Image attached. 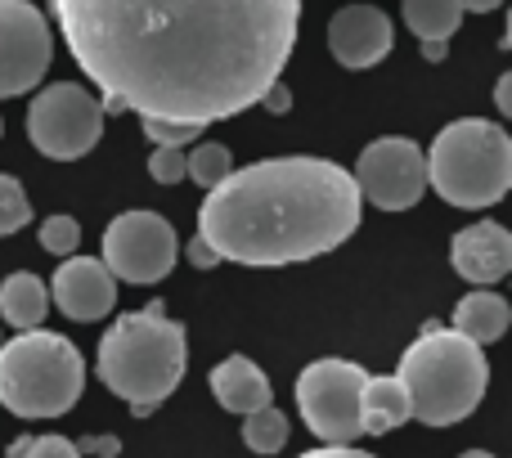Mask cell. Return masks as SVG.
<instances>
[{
	"label": "cell",
	"instance_id": "obj_30",
	"mask_svg": "<svg viewBox=\"0 0 512 458\" xmlns=\"http://www.w3.org/2000/svg\"><path fill=\"white\" fill-rule=\"evenodd\" d=\"M297 458H373V454L355 450V445H319V450H306V454H297Z\"/></svg>",
	"mask_w": 512,
	"mask_h": 458
},
{
	"label": "cell",
	"instance_id": "obj_13",
	"mask_svg": "<svg viewBox=\"0 0 512 458\" xmlns=\"http://www.w3.org/2000/svg\"><path fill=\"white\" fill-rule=\"evenodd\" d=\"M391 18L382 14L378 5H346L333 14L328 23V50L342 68L360 72V68H373L391 54Z\"/></svg>",
	"mask_w": 512,
	"mask_h": 458
},
{
	"label": "cell",
	"instance_id": "obj_33",
	"mask_svg": "<svg viewBox=\"0 0 512 458\" xmlns=\"http://www.w3.org/2000/svg\"><path fill=\"white\" fill-rule=\"evenodd\" d=\"M445 45H450V41H423V59H427V63H441L445 54H450Z\"/></svg>",
	"mask_w": 512,
	"mask_h": 458
},
{
	"label": "cell",
	"instance_id": "obj_11",
	"mask_svg": "<svg viewBox=\"0 0 512 458\" xmlns=\"http://www.w3.org/2000/svg\"><path fill=\"white\" fill-rule=\"evenodd\" d=\"M54 36L32 0H0V99L27 95L45 81Z\"/></svg>",
	"mask_w": 512,
	"mask_h": 458
},
{
	"label": "cell",
	"instance_id": "obj_18",
	"mask_svg": "<svg viewBox=\"0 0 512 458\" xmlns=\"http://www.w3.org/2000/svg\"><path fill=\"white\" fill-rule=\"evenodd\" d=\"M45 310H50V292H45V283L36 274L18 270L0 283V319L9 328H18V333L23 328H41Z\"/></svg>",
	"mask_w": 512,
	"mask_h": 458
},
{
	"label": "cell",
	"instance_id": "obj_16",
	"mask_svg": "<svg viewBox=\"0 0 512 458\" xmlns=\"http://www.w3.org/2000/svg\"><path fill=\"white\" fill-rule=\"evenodd\" d=\"M414 418L405 382L391 373V378H364L360 382V432L369 436H387L396 427H405Z\"/></svg>",
	"mask_w": 512,
	"mask_h": 458
},
{
	"label": "cell",
	"instance_id": "obj_7",
	"mask_svg": "<svg viewBox=\"0 0 512 458\" xmlns=\"http://www.w3.org/2000/svg\"><path fill=\"white\" fill-rule=\"evenodd\" d=\"M104 135V113L99 99L77 81L45 86L27 108V140L54 162H77Z\"/></svg>",
	"mask_w": 512,
	"mask_h": 458
},
{
	"label": "cell",
	"instance_id": "obj_26",
	"mask_svg": "<svg viewBox=\"0 0 512 458\" xmlns=\"http://www.w3.org/2000/svg\"><path fill=\"white\" fill-rule=\"evenodd\" d=\"M23 458H81V450L68 441V436H36L32 450Z\"/></svg>",
	"mask_w": 512,
	"mask_h": 458
},
{
	"label": "cell",
	"instance_id": "obj_5",
	"mask_svg": "<svg viewBox=\"0 0 512 458\" xmlns=\"http://www.w3.org/2000/svg\"><path fill=\"white\" fill-rule=\"evenodd\" d=\"M86 391V360L63 333L23 328L0 342V405L18 418H63Z\"/></svg>",
	"mask_w": 512,
	"mask_h": 458
},
{
	"label": "cell",
	"instance_id": "obj_24",
	"mask_svg": "<svg viewBox=\"0 0 512 458\" xmlns=\"http://www.w3.org/2000/svg\"><path fill=\"white\" fill-rule=\"evenodd\" d=\"M81 243V225L72 216H45L41 221V247L54 256H72Z\"/></svg>",
	"mask_w": 512,
	"mask_h": 458
},
{
	"label": "cell",
	"instance_id": "obj_1",
	"mask_svg": "<svg viewBox=\"0 0 512 458\" xmlns=\"http://www.w3.org/2000/svg\"><path fill=\"white\" fill-rule=\"evenodd\" d=\"M77 68L126 113L212 126L283 77L301 0H50Z\"/></svg>",
	"mask_w": 512,
	"mask_h": 458
},
{
	"label": "cell",
	"instance_id": "obj_6",
	"mask_svg": "<svg viewBox=\"0 0 512 458\" xmlns=\"http://www.w3.org/2000/svg\"><path fill=\"white\" fill-rule=\"evenodd\" d=\"M427 185L450 207H495L512 189V135L486 117H459L432 140Z\"/></svg>",
	"mask_w": 512,
	"mask_h": 458
},
{
	"label": "cell",
	"instance_id": "obj_10",
	"mask_svg": "<svg viewBox=\"0 0 512 458\" xmlns=\"http://www.w3.org/2000/svg\"><path fill=\"white\" fill-rule=\"evenodd\" d=\"M351 180L360 198H369L382 212H409L427 194V158L405 135H382L360 153Z\"/></svg>",
	"mask_w": 512,
	"mask_h": 458
},
{
	"label": "cell",
	"instance_id": "obj_12",
	"mask_svg": "<svg viewBox=\"0 0 512 458\" xmlns=\"http://www.w3.org/2000/svg\"><path fill=\"white\" fill-rule=\"evenodd\" d=\"M50 306H59L77 324H95L117 306V279L95 256H63L50 283Z\"/></svg>",
	"mask_w": 512,
	"mask_h": 458
},
{
	"label": "cell",
	"instance_id": "obj_8",
	"mask_svg": "<svg viewBox=\"0 0 512 458\" xmlns=\"http://www.w3.org/2000/svg\"><path fill=\"white\" fill-rule=\"evenodd\" d=\"M369 373L351 360H315L297 373L301 423L324 445H351L360 432V382Z\"/></svg>",
	"mask_w": 512,
	"mask_h": 458
},
{
	"label": "cell",
	"instance_id": "obj_15",
	"mask_svg": "<svg viewBox=\"0 0 512 458\" xmlns=\"http://www.w3.org/2000/svg\"><path fill=\"white\" fill-rule=\"evenodd\" d=\"M212 396L221 400V409L230 414H252V409L274 405V387L261 373V364H252L248 355H230L212 369Z\"/></svg>",
	"mask_w": 512,
	"mask_h": 458
},
{
	"label": "cell",
	"instance_id": "obj_20",
	"mask_svg": "<svg viewBox=\"0 0 512 458\" xmlns=\"http://www.w3.org/2000/svg\"><path fill=\"white\" fill-rule=\"evenodd\" d=\"M243 445H248L252 454H261V458L279 454L283 445H288V418H283L274 405L243 414Z\"/></svg>",
	"mask_w": 512,
	"mask_h": 458
},
{
	"label": "cell",
	"instance_id": "obj_34",
	"mask_svg": "<svg viewBox=\"0 0 512 458\" xmlns=\"http://www.w3.org/2000/svg\"><path fill=\"white\" fill-rule=\"evenodd\" d=\"M32 441H36V436H14V441H9V450H5V458H23L27 450H32Z\"/></svg>",
	"mask_w": 512,
	"mask_h": 458
},
{
	"label": "cell",
	"instance_id": "obj_3",
	"mask_svg": "<svg viewBox=\"0 0 512 458\" xmlns=\"http://www.w3.org/2000/svg\"><path fill=\"white\" fill-rule=\"evenodd\" d=\"M189 342L185 328L167 319L162 301H149L144 310L117 315V324L99 337V378L117 400L131 405L135 418H149L185 378Z\"/></svg>",
	"mask_w": 512,
	"mask_h": 458
},
{
	"label": "cell",
	"instance_id": "obj_23",
	"mask_svg": "<svg viewBox=\"0 0 512 458\" xmlns=\"http://www.w3.org/2000/svg\"><path fill=\"white\" fill-rule=\"evenodd\" d=\"M144 135H149L158 149H189V144L203 135V126H189V122H167V117H144Z\"/></svg>",
	"mask_w": 512,
	"mask_h": 458
},
{
	"label": "cell",
	"instance_id": "obj_2",
	"mask_svg": "<svg viewBox=\"0 0 512 458\" xmlns=\"http://www.w3.org/2000/svg\"><path fill=\"white\" fill-rule=\"evenodd\" d=\"M360 207L351 171L337 162L270 158L207 189L198 238H207L221 261L279 270L342 247L360 229Z\"/></svg>",
	"mask_w": 512,
	"mask_h": 458
},
{
	"label": "cell",
	"instance_id": "obj_35",
	"mask_svg": "<svg viewBox=\"0 0 512 458\" xmlns=\"http://www.w3.org/2000/svg\"><path fill=\"white\" fill-rule=\"evenodd\" d=\"M459 458H495L490 450H468V454H459Z\"/></svg>",
	"mask_w": 512,
	"mask_h": 458
},
{
	"label": "cell",
	"instance_id": "obj_25",
	"mask_svg": "<svg viewBox=\"0 0 512 458\" xmlns=\"http://www.w3.org/2000/svg\"><path fill=\"white\" fill-rule=\"evenodd\" d=\"M149 176L158 180V185H180V180H185V149H158V144H153Z\"/></svg>",
	"mask_w": 512,
	"mask_h": 458
},
{
	"label": "cell",
	"instance_id": "obj_32",
	"mask_svg": "<svg viewBox=\"0 0 512 458\" xmlns=\"http://www.w3.org/2000/svg\"><path fill=\"white\" fill-rule=\"evenodd\" d=\"M463 14H490V9H499L504 0H459Z\"/></svg>",
	"mask_w": 512,
	"mask_h": 458
},
{
	"label": "cell",
	"instance_id": "obj_17",
	"mask_svg": "<svg viewBox=\"0 0 512 458\" xmlns=\"http://www.w3.org/2000/svg\"><path fill=\"white\" fill-rule=\"evenodd\" d=\"M508 324H512L508 297H499V292H490V288H472L468 297L454 306V333L472 337L477 346L499 342V337L508 333Z\"/></svg>",
	"mask_w": 512,
	"mask_h": 458
},
{
	"label": "cell",
	"instance_id": "obj_29",
	"mask_svg": "<svg viewBox=\"0 0 512 458\" xmlns=\"http://www.w3.org/2000/svg\"><path fill=\"white\" fill-rule=\"evenodd\" d=\"M261 108H265V113H288V108H292V90L283 86V81H274V86L261 95Z\"/></svg>",
	"mask_w": 512,
	"mask_h": 458
},
{
	"label": "cell",
	"instance_id": "obj_31",
	"mask_svg": "<svg viewBox=\"0 0 512 458\" xmlns=\"http://www.w3.org/2000/svg\"><path fill=\"white\" fill-rule=\"evenodd\" d=\"M495 99H499V113H512V72H504V77H499V90H495Z\"/></svg>",
	"mask_w": 512,
	"mask_h": 458
},
{
	"label": "cell",
	"instance_id": "obj_21",
	"mask_svg": "<svg viewBox=\"0 0 512 458\" xmlns=\"http://www.w3.org/2000/svg\"><path fill=\"white\" fill-rule=\"evenodd\" d=\"M230 171H234V153L225 149V144H216V140H203V144H194V149L185 153V176L194 180L198 189H216Z\"/></svg>",
	"mask_w": 512,
	"mask_h": 458
},
{
	"label": "cell",
	"instance_id": "obj_14",
	"mask_svg": "<svg viewBox=\"0 0 512 458\" xmlns=\"http://www.w3.org/2000/svg\"><path fill=\"white\" fill-rule=\"evenodd\" d=\"M450 261L472 288H490L512 270V234L499 221H477L454 234Z\"/></svg>",
	"mask_w": 512,
	"mask_h": 458
},
{
	"label": "cell",
	"instance_id": "obj_19",
	"mask_svg": "<svg viewBox=\"0 0 512 458\" xmlns=\"http://www.w3.org/2000/svg\"><path fill=\"white\" fill-rule=\"evenodd\" d=\"M405 27L418 41H450L463 23V5L459 0H405Z\"/></svg>",
	"mask_w": 512,
	"mask_h": 458
},
{
	"label": "cell",
	"instance_id": "obj_4",
	"mask_svg": "<svg viewBox=\"0 0 512 458\" xmlns=\"http://www.w3.org/2000/svg\"><path fill=\"white\" fill-rule=\"evenodd\" d=\"M396 378L405 382L414 418L427 427H454L486 400L490 360L472 337L454 328H423V337L405 346Z\"/></svg>",
	"mask_w": 512,
	"mask_h": 458
},
{
	"label": "cell",
	"instance_id": "obj_27",
	"mask_svg": "<svg viewBox=\"0 0 512 458\" xmlns=\"http://www.w3.org/2000/svg\"><path fill=\"white\" fill-rule=\"evenodd\" d=\"M81 454H104V458H117V450H122V441L117 436H81V441H72Z\"/></svg>",
	"mask_w": 512,
	"mask_h": 458
},
{
	"label": "cell",
	"instance_id": "obj_22",
	"mask_svg": "<svg viewBox=\"0 0 512 458\" xmlns=\"http://www.w3.org/2000/svg\"><path fill=\"white\" fill-rule=\"evenodd\" d=\"M27 221H32V203H27L23 185L14 176H0V238L23 229Z\"/></svg>",
	"mask_w": 512,
	"mask_h": 458
},
{
	"label": "cell",
	"instance_id": "obj_9",
	"mask_svg": "<svg viewBox=\"0 0 512 458\" xmlns=\"http://www.w3.org/2000/svg\"><path fill=\"white\" fill-rule=\"evenodd\" d=\"M176 229L158 212H122L104 229V256L108 274L122 283H162L176 270Z\"/></svg>",
	"mask_w": 512,
	"mask_h": 458
},
{
	"label": "cell",
	"instance_id": "obj_28",
	"mask_svg": "<svg viewBox=\"0 0 512 458\" xmlns=\"http://www.w3.org/2000/svg\"><path fill=\"white\" fill-rule=\"evenodd\" d=\"M189 265H198V270H216V265H221V256L212 252V243H207V238H189Z\"/></svg>",
	"mask_w": 512,
	"mask_h": 458
}]
</instances>
